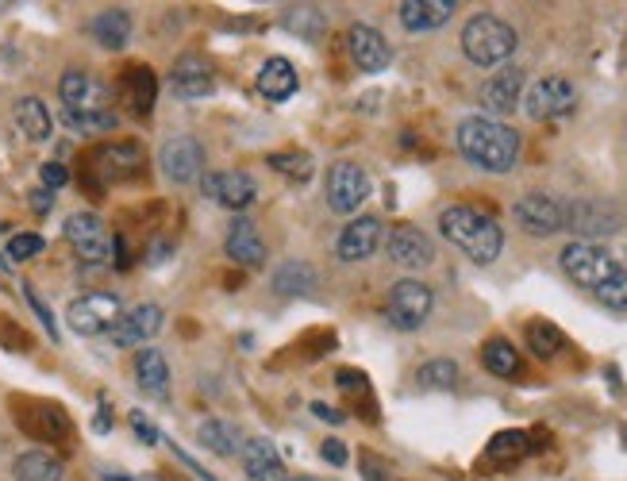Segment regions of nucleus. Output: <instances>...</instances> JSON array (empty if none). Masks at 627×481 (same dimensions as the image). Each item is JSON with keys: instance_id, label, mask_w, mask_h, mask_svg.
Segmentation results:
<instances>
[{"instance_id": "nucleus-17", "label": "nucleus", "mask_w": 627, "mask_h": 481, "mask_svg": "<svg viewBox=\"0 0 627 481\" xmlns=\"http://www.w3.org/2000/svg\"><path fill=\"white\" fill-rule=\"evenodd\" d=\"M385 251L389 262L401 266V270H427L435 262V247L420 228L412 224H397V228L385 235Z\"/></svg>"}, {"instance_id": "nucleus-34", "label": "nucleus", "mask_w": 627, "mask_h": 481, "mask_svg": "<svg viewBox=\"0 0 627 481\" xmlns=\"http://www.w3.org/2000/svg\"><path fill=\"white\" fill-rule=\"evenodd\" d=\"M527 347H531L535 358H554L566 347V335L554 328V324H547V320H531L527 324Z\"/></svg>"}, {"instance_id": "nucleus-45", "label": "nucleus", "mask_w": 627, "mask_h": 481, "mask_svg": "<svg viewBox=\"0 0 627 481\" xmlns=\"http://www.w3.org/2000/svg\"><path fill=\"white\" fill-rule=\"evenodd\" d=\"M320 455H324L331 466H347V447H343L339 439H327L324 447H320Z\"/></svg>"}, {"instance_id": "nucleus-12", "label": "nucleus", "mask_w": 627, "mask_h": 481, "mask_svg": "<svg viewBox=\"0 0 627 481\" xmlns=\"http://www.w3.org/2000/svg\"><path fill=\"white\" fill-rule=\"evenodd\" d=\"M58 97H62V112H108V85L101 77H93L89 70H66L58 81Z\"/></svg>"}, {"instance_id": "nucleus-38", "label": "nucleus", "mask_w": 627, "mask_h": 481, "mask_svg": "<svg viewBox=\"0 0 627 481\" xmlns=\"http://www.w3.org/2000/svg\"><path fill=\"white\" fill-rule=\"evenodd\" d=\"M416 381H420V389H454L458 385V362H451V358H431V362L420 366Z\"/></svg>"}, {"instance_id": "nucleus-21", "label": "nucleus", "mask_w": 627, "mask_h": 481, "mask_svg": "<svg viewBox=\"0 0 627 481\" xmlns=\"http://www.w3.org/2000/svg\"><path fill=\"white\" fill-rule=\"evenodd\" d=\"M224 251L231 262L251 266V270H258V266L266 262V243H262V235H258V224L247 220V216H235V220L227 224Z\"/></svg>"}, {"instance_id": "nucleus-37", "label": "nucleus", "mask_w": 627, "mask_h": 481, "mask_svg": "<svg viewBox=\"0 0 627 481\" xmlns=\"http://www.w3.org/2000/svg\"><path fill=\"white\" fill-rule=\"evenodd\" d=\"M524 455H527L524 431H501V435H493V443H489V451H485V458L497 462V466H508V462H516V458H524Z\"/></svg>"}, {"instance_id": "nucleus-36", "label": "nucleus", "mask_w": 627, "mask_h": 481, "mask_svg": "<svg viewBox=\"0 0 627 481\" xmlns=\"http://www.w3.org/2000/svg\"><path fill=\"white\" fill-rule=\"evenodd\" d=\"M62 124L70 127V131H77V135H101V131H116V124H120V116L108 108V112H62Z\"/></svg>"}, {"instance_id": "nucleus-11", "label": "nucleus", "mask_w": 627, "mask_h": 481, "mask_svg": "<svg viewBox=\"0 0 627 481\" xmlns=\"http://www.w3.org/2000/svg\"><path fill=\"white\" fill-rule=\"evenodd\" d=\"M366 197H370V174L358 162H335L327 170V204H331V212L351 216L366 204Z\"/></svg>"}, {"instance_id": "nucleus-6", "label": "nucleus", "mask_w": 627, "mask_h": 481, "mask_svg": "<svg viewBox=\"0 0 627 481\" xmlns=\"http://www.w3.org/2000/svg\"><path fill=\"white\" fill-rule=\"evenodd\" d=\"M435 308V293L431 285L420 278H401L393 289H389V304H385V316L397 331H416L427 324Z\"/></svg>"}, {"instance_id": "nucleus-16", "label": "nucleus", "mask_w": 627, "mask_h": 481, "mask_svg": "<svg viewBox=\"0 0 627 481\" xmlns=\"http://www.w3.org/2000/svg\"><path fill=\"white\" fill-rule=\"evenodd\" d=\"M481 108L489 112V120H504V116H512L520 101H524V70L520 66H504L497 74L489 77L485 85H481Z\"/></svg>"}, {"instance_id": "nucleus-48", "label": "nucleus", "mask_w": 627, "mask_h": 481, "mask_svg": "<svg viewBox=\"0 0 627 481\" xmlns=\"http://www.w3.org/2000/svg\"><path fill=\"white\" fill-rule=\"evenodd\" d=\"M93 428H97V431H108V428H112V412H108V401H101V412H97Z\"/></svg>"}, {"instance_id": "nucleus-2", "label": "nucleus", "mask_w": 627, "mask_h": 481, "mask_svg": "<svg viewBox=\"0 0 627 481\" xmlns=\"http://www.w3.org/2000/svg\"><path fill=\"white\" fill-rule=\"evenodd\" d=\"M454 143H458L462 158L485 174H508L520 162V131H512L504 120L470 116L458 124Z\"/></svg>"}, {"instance_id": "nucleus-5", "label": "nucleus", "mask_w": 627, "mask_h": 481, "mask_svg": "<svg viewBox=\"0 0 627 481\" xmlns=\"http://www.w3.org/2000/svg\"><path fill=\"white\" fill-rule=\"evenodd\" d=\"M512 220L524 235H535V239H551L558 231H566V201L554 197V193H524L520 201L512 204Z\"/></svg>"}, {"instance_id": "nucleus-10", "label": "nucleus", "mask_w": 627, "mask_h": 481, "mask_svg": "<svg viewBox=\"0 0 627 481\" xmlns=\"http://www.w3.org/2000/svg\"><path fill=\"white\" fill-rule=\"evenodd\" d=\"M62 231H66V243L74 247L81 262H89V266L112 262V235H108L101 216H93V212H74Z\"/></svg>"}, {"instance_id": "nucleus-51", "label": "nucleus", "mask_w": 627, "mask_h": 481, "mask_svg": "<svg viewBox=\"0 0 627 481\" xmlns=\"http://www.w3.org/2000/svg\"><path fill=\"white\" fill-rule=\"evenodd\" d=\"M0 231H4V224H0Z\"/></svg>"}, {"instance_id": "nucleus-32", "label": "nucleus", "mask_w": 627, "mask_h": 481, "mask_svg": "<svg viewBox=\"0 0 627 481\" xmlns=\"http://www.w3.org/2000/svg\"><path fill=\"white\" fill-rule=\"evenodd\" d=\"M316 285V270L308 262H285L274 274V293L277 297H308Z\"/></svg>"}, {"instance_id": "nucleus-43", "label": "nucleus", "mask_w": 627, "mask_h": 481, "mask_svg": "<svg viewBox=\"0 0 627 481\" xmlns=\"http://www.w3.org/2000/svg\"><path fill=\"white\" fill-rule=\"evenodd\" d=\"M131 428H135V435H139V439H143L147 447H154V443L162 439V435H158V428H154V424L147 420V416H143V412H131Z\"/></svg>"}, {"instance_id": "nucleus-44", "label": "nucleus", "mask_w": 627, "mask_h": 481, "mask_svg": "<svg viewBox=\"0 0 627 481\" xmlns=\"http://www.w3.org/2000/svg\"><path fill=\"white\" fill-rule=\"evenodd\" d=\"M362 478L366 481H389V474H385V462L374 455H362Z\"/></svg>"}, {"instance_id": "nucleus-41", "label": "nucleus", "mask_w": 627, "mask_h": 481, "mask_svg": "<svg viewBox=\"0 0 627 481\" xmlns=\"http://www.w3.org/2000/svg\"><path fill=\"white\" fill-rule=\"evenodd\" d=\"M24 297H27V304H31V308H35V316H39V324H43V328H47V335H51L54 343H58V324H54L51 308H47V304H43V297H39V293H35V289H31V285H24Z\"/></svg>"}, {"instance_id": "nucleus-8", "label": "nucleus", "mask_w": 627, "mask_h": 481, "mask_svg": "<svg viewBox=\"0 0 627 481\" xmlns=\"http://www.w3.org/2000/svg\"><path fill=\"white\" fill-rule=\"evenodd\" d=\"M120 316H124V304H120L116 293H85V297H77V301L66 308V324H70V331L85 335V339L108 335Z\"/></svg>"}, {"instance_id": "nucleus-18", "label": "nucleus", "mask_w": 627, "mask_h": 481, "mask_svg": "<svg viewBox=\"0 0 627 481\" xmlns=\"http://www.w3.org/2000/svg\"><path fill=\"white\" fill-rule=\"evenodd\" d=\"M381 239H385V228H381V220L377 216H358L351 220L343 235H339V243H335V254H339V262H366V258H374L377 247H381Z\"/></svg>"}, {"instance_id": "nucleus-1", "label": "nucleus", "mask_w": 627, "mask_h": 481, "mask_svg": "<svg viewBox=\"0 0 627 481\" xmlns=\"http://www.w3.org/2000/svg\"><path fill=\"white\" fill-rule=\"evenodd\" d=\"M562 274L581 285L589 297H597L612 312H627V270L597 243H566L558 254Z\"/></svg>"}, {"instance_id": "nucleus-19", "label": "nucleus", "mask_w": 627, "mask_h": 481, "mask_svg": "<svg viewBox=\"0 0 627 481\" xmlns=\"http://www.w3.org/2000/svg\"><path fill=\"white\" fill-rule=\"evenodd\" d=\"M170 89H174L177 101H201L216 89L212 81V66L204 54H181L170 70Z\"/></svg>"}, {"instance_id": "nucleus-26", "label": "nucleus", "mask_w": 627, "mask_h": 481, "mask_svg": "<svg viewBox=\"0 0 627 481\" xmlns=\"http://www.w3.org/2000/svg\"><path fill=\"white\" fill-rule=\"evenodd\" d=\"M131 12L124 8H104L101 16H93V24H89V35L101 43L104 51H124L127 43H131Z\"/></svg>"}, {"instance_id": "nucleus-7", "label": "nucleus", "mask_w": 627, "mask_h": 481, "mask_svg": "<svg viewBox=\"0 0 627 481\" xmlns=\"http://www.w3.org/2000/svg\"><path fill=\"white\" fill-rule=\"evenodd\" d=\"M524 112L527 120H535V124H547V120H562V116H570L577 104V93L574 85L566 81V77L558 74H547L539 77L531 89L524 93Z\"/></svg>"}, {"instance_id": "nucleus-3", "label": "nucleus", "mask_w": 627, "mask_h": 481, "mask_svg": "<svg viewBox=\"0 0 627 481\" xmlns=\"http://www.w3.org/2000/svg\"><path fill=\"white\" fill-rule=\"evenodd\" d=\"M439 231H443V239L451 247H458L477 266L497 262L504 251L501 224L493 216H485L481 208H474V204H451V208H443L439 212Z\"/></svg>"}, {"instance_id": "nucleus-47", "label": "nucleus", "mask_w": 627, "mask_h": 481, "mask_svg": "<svg viewBox=\"0 0 627 481\" xmlns=\"http://www.w3.org/2000/svg\"><path fill=\"white\" fill-rule=\"evenodd\" d=\"M312 412H316L320 420H327V424H343V420H347L343 412H335V408H327L324 401H316V405H312Z\"/></svg>"}, {"instance_id": "nucleus-9", "label": "nucleus", "mask_w": 627, "mask_h": 481, "mask_svg": "<svg viewBox=\"0 0 627 481\" xmlns=\"http://www.w3.org/2000/svg\"><path fill=\"white\" fill-rule=\"evenodd\" d=\"M624 228L620 208L608 201H566V231H574L577 243H593Z\"/></svg>"}, {"instance_id": "nucleus-33", "label": "nucleus", "mask_w": 627, "mask_h": 481, "mask_svg": "<svg viewBox=\"0 0 627 481\" xmlns=\"http://www.w3.org/2000/svg\"><path fill=\"white\" fill-rule=\"evenodd\" d=\"M481 362H485V370L493 374V378H520V351L508 343V339H489L485 343V351H481Z\"/></svg>"}, {"instance_id": "nucleus-28", "label": "nucleus", "mask_w": 627, "mask_h": 481, "mask_svg": "<svg viewBox=\"0 0 627 481\" xmlns=\"http://www.w3.org/2000/svg\"><path fill=\"white\" fill-rule=\"evenodd\" d=\"M12 478L16 481H62L66 478V466L62 458L51 451H24V455L12 462Z\"/></svg>"}, {"instance_id": "nucleus-29", "label": "nucleus", "mask_w": 627, "mask_h": 481, "mask_svg": "<svg viewBox=\"0 0 627 481\" xmlns=\"http://www.w3.org/2000/svg\"><path fill=\"white\" fill-rule=\"evenodd\" d=\"M197 439H201V447H208L212 455L220 458H235L243 451V431L235 428L231 420H204L201 428H197Z\"/></svg>"}, {"instance_id": "nucleus-42", "label": "nucleus", "mask_w": 627, "mask_h": 481, "mask_svg": "<svg viewBox=\"0 0 627 481\" xmlns=\"http://www.w3.org/2000/svg\"><path fill=\"white\" fill-rule=\"evenodd\" d=\"M39 178H43V185H47V189H62V185L70 181V174H66V166H62V162H43Z\"/></svg>"}, {"instance_id": "nucleus-20", "label": "nucleus", "mask_w": 627, "mask_h": 481, "mask_svg": "<svg viewBox=\"0 0 627 481\" xmlns=\"http://www.w3.org/2000/svg\"><path fill=\"white\" fill-rule=\"evenodd\" d=\"M347 47H351L354 66H358L362 74H381V70L393 62V51H389L385 35L370 24H354L351 31H347Z\"/></svg>"}, {"instance_id": "nucleus-31", "label": "nucleus", "mask_w": 627, "mask_h": 481, "mask_svg": "<svg viewBox=\"0 0 627 481\" xmlns=\"http://www.w3.org/2000/svg\"><path fill=\"white\" fill-rule=\"evenodd\" d=\"M120 93H124V101L139 112V116H147L154 108V93H158V81H154V74L147 70V66H131L124 74V81H120Z\"/></svg>"}, {"instance_id": "nucleus-15", "label": "nucleus", "mask_w": 627, "mask_h": 481, "mask_svg": "<svg viewBox=\"0 0 627 481\" xmlns=\"http://www.w3.org/2000/svg\"><path fill=\"white\" fill-rule=\"evenodd\" d=\"M158 166L174 185H189V181H197L204 174V147L193 135L166 139L162 151H158Z\"/></svg>"}, {"instance_id": "nucleus-22", "label": "nucleus", "mask_w": 627, "mask_h": 481, "mask_svg": "<svg viewBox=\"0 0 627 481\" xmlns=\"http://www.w3.org/2000/svg\"><path fill=\"white\" fill-rule=\"evenodd\" d=\"M243 470H247V478L251 481H289V470H285V462L277 455L274 439H266V435H254L243 443Z\"/></svg>"}, {"instance_id": "nucleus-24", "label": "nucleus", "mask_w": 627, "mask_h": 481, "mask_svg": "<svg viewBox=\"0 0 627 481\" xmlns=\"http://www.w3.org/2000/svg\"><path fill=\"white\" fill-rule=\"evenodd\" d=\"M93 162H97L101 178L124 181V178H131V174H139V166H143V151H139V143H112V147H101Z\"/></svg>"}, {"instance_id": "nucleus-46", "label": "nucleus", "mask_w": 627, "mask_h": 481, "mask_svg": "<svg viewBox=\"0 0 627 481\" xmlns=\"http://www.w3.org/2000/svg\"><path fill=\"white\" fill-rule=\"evenodd\" d=\"M51 204H54L51 189H35V193H31V208H35V212H51Z\"/></svg>"}, {"instance_id": "nucleus-50", "label": "nucleus", "mask_w": 627, "mask_h": 481, "mask_svg": "<svg viewBox=\"0 0 627 481\" xmlns=\"http://www.w3.org/2000/svg\"><path fill=\"white\" fill-rule=\"evenodd\" d=\"M289 481H316V478H304V474H301V478H289Z\"/></svg>"}, {"instance_id": "nucleus-4", "label": "nucleus", "mask_w": 627, "mask_h": 481, "mask_svg": "<svg viewBox=\"0 0 627 481\" xmlns=\"http://www.w3.org/2000/svg\"><path fill=\"white\" fill-rule=\"evenodd\" d=\"M516 27L504 24L501 16H489V12H481V16H474L470 24L462 27V54L474 62V66H501V62H508L512 58V51H516Z\"/></svg>"}, {"instance_id": "nucleus-13", "label": "nucleus", "mask_w": 627, "mask_h": 481, "mask_svg": "<svg viewBox=\"0 0 627 481\" xmlns=\"http://www.w3.org/2000/svg\"><path fill=\"white\" fill-rule=\"evenodd\" d=\"M162 324H166V312H162L158 304H135V308H127L124 316L112 324L108 339H112V347H120V351H131V347L143 351V343H151L154 335L162 331Z\"/></svg>"}, {"instance_id": "nucleus-27", "label": "nucleus", "mask_w": 627, "mask_h": 481, "mask_svg": "<svg viewBox=\"0 0 627 481\" xmlns=\"http://www.w3.org/2000/svg\"><path fill=\"white\" fill-rule=\"evenodd\" d=\"M135 381L151 397H166L170 393V362H166V355L158 347H143L135 355Z\"/></svg>"}, {"instance_id": "nucleus-39", "label": "nucleus", "mask_w": 627, "mask_h": 481, "mask_svg": "<svg viewBox=\"0 0 627 481\" xmlns=\"http://www.w3.org/2000/svg\"><path fill=\"white\" fill-rule=\"evenodd\" d=\"M266 162H270V170L285 174V178H297V181L312 178V158L308 154H270Z\"/></svg>"}, {"instance_id": "nucleus-14", "label": "nucleus", "mask_w": 627, "mask_h": 481, "mask_svg": "<svg viewBox=\"0 0 627 481\" xmlns=\"http://www.w3.org/2000/svg\"><path fill=\"white\" fill-rule=\"evenodd\" d=\"M201 189L208 201L227 208V212H243L258 197V185L247 170H212L201 178Z\"/></svg>"}, {"instance_id": "nucleus-23", "label": "nucleus", "mask_w": 627, "mask_h": 481, "mask_svg": "<svg viewBox=\"0 0 627 481\" xmlns=\"http://www.w3.org/2000/svg\"><path fill=\"white\" fill-rule=\"evenodd\" d=\"M454 8H458L454 0H404L397 8V16H401V24L408 31H435V27H443L451 20Z\"/></svg>"}, {"instance_id": "nucleus-30", "label": "nucleus", "mask_w": 627, "mask_h": 481, "mask_svg": "<svg viewBox=\"0 0 627 481\" xmlns=\"http://www.w3.org/2000/svg\"><path fill=\"white\" fill-rule=\"evenodd\" d=\"M16 124H20V131H24L31 143H47L54 131L51 108L39 101V97H20L16 101Z\"/></svg>"}, {"instance_id": "nucleus-40", "label": "nucleus", "mask_w": 627, "mask_h": 481, "mask_svg": "<svg viewBox=\"0 0 627 481\" xmlns=\"http://www.w3.org/2000/svg\"><path fill=\"white\" fill-rule=\"evenodd\" d=\"M43 247H47V239H43V235H35V231H20V235H12V239H8V258H12V262H27V258L43 254Z\"/></svg>"}, {"instance_id": "nucleus-49", "label": "nucleus", "mask_w": 627, "mask_h": 481, "mask_svg": "<svg viewBox=\"0 0 627 481\" xmlns=\"http://www.w3.org/2000/svg\"><path fill=\"white\" fill-rule=\"evenodd\" d=\"M104 481H135V478H124V474H104Z\"/></svg>"}, {"instance_id": "nucleus-35", "label": "nucleus", "mask_w": 627, "mask_h": 481, "mask_svg": "<svg viewBox=\"0 0 627 481\" xmlns=\"http://www.w3.org/2000/svg\"><path fill=\"white\" fill-rule=\"evenodd\" d=\"M281 24L289 27V31H297V35H304V39H320L327 20H324V12H320V8L301 4V8H289V12L281 16Z\"/></svg>"}, {"instance_id": "nucleus-25", "label": "nucleus", "mask_w": 627, "mask_h": 481, "mask_svg": "<svg viewBox=\"0 0 627 481\" xmlns=\"http://www.w3.org/2000/svg\"><path fill=\"white\" fill-rule=\"evenodd\" d=\"M258 93L266 101H289L297 93V70L289 58H266L258 70Z\"/></svg>"}]
</instances>
